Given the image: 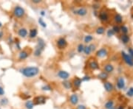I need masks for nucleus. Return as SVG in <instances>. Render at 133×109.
I'll return each instance as SVG.
<instances>
[{"label":"nucleus","mask_w":133,"mask_h":109,"mask_svg":"<svg viewBox=\"0 0 133 109\" xmlns=\"http://www.w3.org/2000/svg\"><path fill=\"white\" fill-rule=\"evenodd\" d=\"M20 71L26 77H33L39 73V69L36 66H28L20 69Z\"/></svg>","instance_id":"obj_1"},{"label":"nucleus","mask_w":133,"mask_h":109,"mask_svg":"<svg viewBox=\"0 0 133 109\" xmlns=\"http://www.w3.org/2000/svg\"><path fill=\"white\" fill-rule=\"evenodd\" d=\"M13 13L16 18H22L25 15V10L20 6H16L14 9Z\"/></svg>","instance_id":"obj_2"},{"label":"nucleus","mask_w":133,"mask_h":109,"mask_svg":"<svg viewBox=\"0 0 133 109\" xmlns=\"http://www.w3.org/2000/svg\"><path fill=\"white\" fill-rule=\"evenodd\" d=\"M121 55H122V57L124 60L125 63L129 65V66H133V59L132 57H130L128 54H126L125 52H121Z\"/></svg>","instance_id":"obj_3"},{"label":"nucleus","mask_w":133,"mask_h":109,"mask_svg":"<svg viewBox=\"0 0 133 109\" xmlns=\"http://www.w3.org/2000/svg\"><path fill=\"white\" fill-rule=\"evenodd\" d=\"M33 103L34 104V105H42L46 103V98L44 96H38L34 97Z\"/></svg>","instance_id":"obj_4"},{"label":"nucleus","mask_w":133,"mask_h":109,"mask_svg":"<svg viewBox=\"0 0 133 109\" xmlns=\"http://www.w3.org/2000/svg\"><path fill=\"white\" fill-rule=\"evenodd\" d=\"M73 13L79 16H84L87 14V9L85 7H80L73 10Z\"/></svg>","instance_id":"obj_5"},{"label":"nucleus","mask_w":133,"mask_h":109,"mask_svg":"<svg viewBox=\"0 0 133 109\" xmlns=\"http://www.w3.org/2000/svg\"><path fill=\"white\" fill-rule=\"evenodd\" d=\"M57 75H58V77H60L61 79H63V80H67L70 77V75L68 73L67 71H63V70L59 71L58 72Z\"/></svg>","instance_id":"obj_6"},{"label":"nucleus","mask_w":133,"mask_h":109,"mask_svg":"<svg viewBox=\"0 0 133 109\" xmlns=\"http://www.w3.org/2000/svg\"><path fill=\"white\" fill-rule=\"evenodd\" d=\"M57 46L60 49H64L67 46V42L64 38H60L57 41Z\"/></svg>","instance_id":"obj_7"},{"label":"nucleus","mask_w":133,"mask_h":109,"mask_svg":"<svg viewBox=\"0 0 133 109\" xmlns=\"http://www.w3.org/2000/svg\"><path fill=\"white\" fill-rule=\"evenodd\" d=\"M125 80L124 79L123 77H120L118 79V81H117V87L119 89H124L125 88Z\"/></svg>","instance_id":"obj_8"},{"label":"nucleus","mask_w":133,"mask_h":109,"mask_svg":"<svg viewBox=\"0 0 133 109\" xmlns=\"http://www.w3.org/2000/svg\"><path fill=\"white\" fill-rule=\"evenodd\" d=\"M44 48H45L44 41L42 38H38V44H37V46H36V47H35V49H38V50H39L42 52L44 50Z\"/></svg>","instance_id":"obj_9"},{"label":"nucleus","mask_w":133,"mask_h":109,"mask_svg":"<svg viewBox=\"0 0 133 109\" xmlns=\"http://www.w3.org/2000/svg\"><path fill=\"white\" fill-rule=\"evenodd\" d=\"M107 55H108V52L105 48H101V49H100L96 52V55L98 58H105L107 56Z\"/></svg>","instance_id":"obj_10"},{"label":"nucleus","mask_w":133,"mask_h":109,"mask_svg":"<svg viewBox=\"0 0 133 109\" xmlns=\"http://www.w3.org/2000/svg\"><path fill=\"white\" fill-rule=\"evenodd\" d=\"M70 102L72 105H77L78 103V96L76 94H72L70 96Z\"/></svg>","instance_id":"obj_11"},{"label":"nucleus","mask_w":133,"mask_h":109,"mask_svg":"<svg viewBox=\"0 0 133 109\" xmlns=\"http://www.w3.org/2000/svg\"><path fill=\"white\" fill-rule=\"evenodd\" d=\"M104 86L107 92H111L113 90V85L110 82H105L104 83Z\"/></svg>","instance_id":"obj_12"},{"label":"nucleus","mask_w":133,"mask_h":109,"mask_svg":"<svg viewBox=\"0 0 133 109\" xmlns=\"http://www.w3.org/2000/svg\"><path fill=\"white\" fill-rule=\"evenodd\" d=\"M89 67L92 69V70H95V69H98L99 68V65L97 63V61H95V60H91V61H90L89 64H88Z\"/></svg>","instance_id":"obj_13"},{"label":"nucleus","mask_w":133,"mask_h":109,"mask_svg":"<svg viewBox=\"0 0 133 109\" xmlns=\"http://www.w3.org/2000/svg\"><path fill=\"white\" fill-rule=\"evenodd\" d=\"M18 35L21 38H25L28 35V30L25 28H20L18 30Z\"/></svg>","instance_id":"obj_14"},{"label":"nucleus","mask_w":133,"mask_h":109,"mask_svg":"<svg viewBox=\"0 0 133 109\" xmlns=\"http://www.w3.org/2000/svg\"><path fill=\"white\" fill-rule=\"evenodd\" d=\"M99 19L102 21H106L109 19V16H108L106 12H104V11L101 12L100 14H99Z\"/></svg>","instance_id":"obj_15"},{"label":"nucleus","mask_w":133,"mask_h":109,"mask_svg":"<svg viewBox=\"0 0 133 109\" xmlns=\"http://www.w3.org/2000/svg\"><path fill=\"white\" fill-rule=\"evenodd\" d=\"M104 69L105 72H106L107 74L108 73H112V72L113 71V70H114V66L112 64H109L105 65L104 67Z\"/></svg>","instance_id":"obj_16"},{"label":"nucleus","mask_w":133,"mask_h":109,"mask_svg":"<svg viewBox=\"0 0 133 109\" xmlns=\"http://www.w3.org/2000/svg\"><path fill=\"white\" fill-rule=\"evenodd\" d=\"M28 56H29V53L27 51H25V50H23V51H21L20 52V53L19 55V59L21 60H25Z\"/></svg>","instance_id":"obj_17"},{"label":"nucleus","mask_w":133,"mask_h":109,"mask_svg":"<svg viewBox=\"0 0 133 109\" xmlns=\"http://www.w3.org/2000/svg\"><path fill=\"white\" fill-rule=\"evenodd\" d=\"M38 34V31L35 28L34 29H31L30 30V32H29V37L30 38H34L35 37H36V35Z\"/></svg>","instance_id":"obj_18"},{"label":"nucleus","mask_w":133,"mask_h":109,"mask_svg":"<svg viewBox=\"0 0 133 109\" xmlns=\"http://www.w3.org/2000/svg\"><path fill=\"white\" fill-rule=\"evenodd\" d=\"M81 82H82V80H81V79H80V78H78V77H76L75 79H74V80H73V85H74V86L76 87V88H79L80 86H81Z\"/></svg>","instance_id":"obj_19"},{"label":"nucleus","mask_w":133,"mask_h":109,"mask_svg":"<svg viewBox=\"0 0 133 109\" xmlns=\"http://www.w3.org/2000/svg\"><path fill=\"white\" fill-rule=\"evenodd\" d=\"M114 19H115V21L118 24H120V23H122L123 21V17L121 15H120V14H116L114 17Z\"/></svg>","instance_id":"obj_20"},{"label":"nucleus","mask_w":133,"mask_h":109,"mask_svg":"<svg viewBox=\"0 0 133 109\" xmlns=\"http://www.w3.org/2000/svg\"><path fill=\"white\" fill-rule=\"evenodd\" d=\"M62 84H63L64 87L66 89H71L72 86V83H71L70 82L67 81V80H64V81L62 83Z\"/></svg>","instance_id":"obj_21"},{"label":"nucleus","mask_w":133,"mask_h":109,"mask_svg":"<svg viewBox=\"0 0 133 109\" xmlns=\"http://www.w3.org/2000/svg\"><path fill=\"white\" fill-rule=\"evenodd\" d=\"M98 77L101 80H106L108 77V74L105 71L101 72V73L98 75Z\"/></svg>","instance_id":"obj_22"},{"label":"nucleus","mask_w":133,"mask_h":109,"mask_svg":"<svg viewBox=\"0 0 133 109\" xmlns=\"http://www.w3.org/2000/svg\"><path fill=\"white\" fill-rule=\"evenodd\" d=\"M25 107H26L27 109H33V107H34V104H33V101L28 100V101L25 103Z\"/></svg>","instance_id":"obj_23"},{"label":"nucleus","mask_w":133,"mask_h":109,"mask_svg":"<svg viewBox=\"0 0 133 109\" xmlns=\"http://www.w3.org/2000/svg\"><path fill=\"white\" fill-rule=\"evenodd\" d=\"M120 39H121V41L124 44H127L129 42V37L127 35H122Z\"/></svg>","instance_id":"obj_24"},{"label":"nucleus","mask_w":133,"mask_h":109,"mask_svg":"<svg viewBox=\"0 0 133 109\" xmlns=\"http://www.w3.org/2000/svg\"><path fill=\"white\" fill-rule=\"evenodd\" d=\"M113 105H114V102L112 100H109L105 104V108L106 109H110V108H112V106H114Z\"/></svg>","instance_id":"obj_25"},{"label":"nucleus","mask_w":133,"mask_h":109,"mask_svg":"<svg viewBox=\"0 0 133 109\" xmlns=\"http://www.w3.org/2000/svg\"><path fill=\"white\" fill-rule=\"evenodd\" d=\"M95 32H96V33L98 34V35H102L105 32V28L103 27H98L97 29H96Z\"/></svg>","instance_id":"obj_26"},{"label":"nucleus","mask_w":133,"mask_h":109,"mask_svg":"<svg viewBox=\"0 0 133 109\" xmlns=\"http://www.w3.org/2000/svg\"><path fill=\"white\" fill-rule=\"evenodd\" d=\"M93 40V37L92 35H86L85 36V38H84V42L85 43H90V42H91Z\"/></svg>","instance_id":"obj_27"},{"label":"nucleus","mask_w":133,"mask_h":109,"mask_svg":"<svg viewBox=\"0 0 133 109\" xmlns=\"http://www.w3.org/2000/svg\"><path fill=\"white\" fill-rule=\"evenodd\" d=\"M84 54L87 55H90V53H91L92 52H91V50H90V46H84Z\"/></svg>","instance_id":"obj_28"},{"label":"nucleus","mask_w":133,"mask_h":109,"mask_svg":"<svg viewBox=\"0 0 133 109\" xmlns=\"http://www.w3.org/2000/svg\"><path fill=\"white\" fill-rule=\"evenodd\" d=\"M126 95L129 97H132L133 96V87H130L129 90L126 91Z\"/></svg>","instance_id":"obj_29"},{"label":"nucleus","mask_w":133,"mask_h":109,"mask_svg":"<svg viewBox=\"0 0 133 109\" xmlns=\"http://www.w3.org/2000/svg\"><path fill=\"white\" fill-rule=\"evenodd\" d=\"M84 46L82 44H78V47H77V50L79 53H81L82 52H84Z\"/></svg>","instance_id":"obj_30"},{"label":"nucleus","mask_w":133,"mask_h":109,"mask_svg":"<svg viewBox=\"0 0 133 109\" xmlns=\"http://www.w3.org/2000/svg\"><path fill=\"white\" fill-rule=\"evenodd\" d=\"M42 89L43 91H51V90H52V88H51L50 86H49V85H44V86H43L42 87Z\"/></svg>","instance_id":"obj_31"},{"label":"nucleus","mask_w":133,"mask_h":109,"mask_svg":"<svg viewBox=\"0 0 133 109\" xmlns=\"http://www.w3.org/2000/svg\"><path fill=\"white\" fill-rule=\"evenodd\" d=\"M0 104L3 106H5L8 104V100L7 98H2L1 100H0Z\"/></svg>","instance_id":"obj_32"},{"label":"nucleus","mask_w":133,"mask_h":109,"mask_svg":"<svg viewBox=\"0 0 133 109\" xmlns=\"http://www.w3.org/2000/svg\"><path fill=\"white\" fill-rule=\"evenodd\" d=\"M120 30H121L122 32H123V33H124V35H126V33L129 32V30H128V28L125 26V25H123V26H121L120 27Z\"/></svg>","instance_id":"obj_33"},{"label":"nucleus","mask_w":133,"mask_h":109,"mask_svg":"<svg viewBox=\"0 0 133 109\" xmlns=\"http://www.w3.org/2000/svg\"><path fill=\"white\" fill-rule=\"evenodd\" d=\"M39 23L40 24V25L43 27H47V24L44 21L43 19L42 18H39Z\"/></svg>","instance_id":"obj_34"},{"label":"nucleus","mask_w":133,"mask_h":109,"mask_svg":"<svg viewBox=\"0 0 133 109\" xmlns=\"http://www.w3.org/2000/svg\"><path fill=\"white\" fill-rule=\"evenodd\" d=\"M42 52L41 50H38V49H35L34 55H35V57H39V56L41 55Z\"/></svg>","instance_id":"obj_35"},{"label":"nucleus","mask_w":133,"mask_h":109,"mask_svg":"<svg viewBox=\"0 0 133 109\" xmlns=\"http://www.w3.org/2000/svg\"><path fill=\"white\" fill-rule=\"evenodd\" d=\"M115 35V32L112 30V29H110V30H109L107 31V36L108 37H111V36H113Z\"/></svg>","instance_id":"obj_36"},{"label":"nucleus","mask_w":133,"mask_h":109,"mask_svg":"<svg viewBox=\"0 0 133 109\" xmlns=\"http://www.w3.org/2000/svg\"><path fill=\"white\" fill-rule=\"evenodd\" d=\"M112 30L115 32H115L118 33V32L120 31V27H119V26H117V25H116V26H114V27H113Z\"/></svg>","instance_id":"obj_37"},{"label":"nucleus","mask_w":133,"mask_h":109,"mask_svg":"<svg viewBox=\"0 0 133 109\" xmlns=\"http://www.w3.org/2000/svg\"><path fill=\"white\" fill-rule=\"evenodd\" d=\"M128 52H129V55L132 58H133V49L131 47H129L128 49Z\"/></svg>","instance_id":"obj_38"},{"label":"nucleus","mask_w":133,"mask_h":109,"mask_svg":"<svg viewBox=\"0 0 133 109\" xmlns=\"http://www.w3.org/2000/svg\"><path fill=\"white\" fill-rule=\"evenodd\" d=\"M90 80V77L88 76V75H86V76H84L82 77V81H89Z\"/></svg>","instance_id":"obj_39"},{"label":"nucleus","mask_w":133,"mask_h":109,"mask_svg":"<svg viewBox=\"0 0 133 109\" xmlns=\"http://www.w3.org/2000/svg\"><path fill=\"white\" fill-rule=\"evenodd\" d=\"M90 50H91V52H94L95 50V49H96V46H95V44H90Z\"/></svg>","instance_id":"obj_40"},{"label":"nucleus","mask_w":133,"mask_h":109,"mask_svg":"<svg viewBox=\"0 0 133 109\" xmlns=\"http://www.w3.org/2000/svg\"><path fill=\"white\" fill-rule=\"evenodd\" d=\"M21 98L24 100H28L29 98H30V95H26V94H22Z\"/></svg>","instance_id":"obj_41"},{"label":"nucleus","mask_w":133,"mask_h":109,"mask_svg":"<svg viewBox=\"0 0 133 109\" xmlns=\"http://www.w3.org/2000/svg\"><path fill=\"white\" fill-rule=\"evenodd\" d=\"M76 109H87L86 106L85 105H79L77 106Z\"/></svg>","instance_id":"obj_42"},{"label":"nucleus","mask_w":133,"mask_h":109,"mask_svg":"<svg viewBox=\"0 0 133 109\" xmlns=\"http://www.w3.org/2000/svg\"><path fill=\"white\" fill-rule=\"evenodd\" d=\"M5 94V91L2 86H0V96H2Z\"/></svg>","instance_id":"obj_43"},{"label":"nucleus","mask_w":133,"mask_h":109,"mask_svg":"<svg viewBox=\"0 0 133 109\" xmlns=\"http://www.w3.org/2000/svg\"><path fill=\"white\" fill-rule=\"evenodd\" d=\"M32 2L34 3V4H39L41 2L40 0H32Z\"/></svg>","instance_id":"obj_44"},{"label":"nucleus","mask_w":133,"mask_h":109,"mask_svg":"<svg viewBox=\"0 0 133 109\" xmlns=\"http://www.w3.org/2000/svg\"><path fill=\"white\" fill-rule=\"evenodd\" d=\"M92 7L95 8V9H98V8L99 7V5H94L92 6Z\"/></svg>","instance_id":"obj_45"},{"label":"nucleus","mask_w":133,"mask_h":109,"mask_svg":"<svg viewBox=\"0 0 133 109\" xmlns=\"http://www.w3.org/2000/svg\"><path fill=\"white\" fill-rule=\"evenodd\" d=\"M41 13V15H42V16H45V12H44V10L41 11V13Z\"/></svg>","instance_id":"obj_46"},{"label":"nucleus","mask_w":133,"mask_h":109,"mask_svg":"<svg viewBox=\"0 0 133 109\" xmlns=\"http://www.w3.org/2000/svg\"><path fill=\"white\" fill-rule=\"evenodd\" d=\"M2 36H3V32L2 31H0V39L2 38Z\"/></svg>","instance_id":"obj_47"},{"label":"nucleus","mask_w":133,"mask_h":109,"mask_svg":"<svg viewBox=\"0 0 133 109\" xmlns=\"http://www.w3.org/2000/svg\"><path fill=\"white\" fill-rule=\"evenodd\" d=\"M118 109H124V107L122 106V105H120V106L118 108Z\"/></svg>","instance_id":"obj_48"},{"label":"nucleus","mask_w":133,"mask_h":109,"mask_svg":"<svg viewBox=\"0 0 133 109\" xmlns=\"http://www.w3.org/2000/svg\"><path fill=\"white\" fill-rule=\"evenodd\" d=\"M110 109H116V108H115V106H112V108H110Z\"/></svg>","instance_id":"obj_49"},{"label":"nucleus","mask_w":133,"mask_h":109,"mask_svg":"<svg viewBox=\"0 0 133 109\" xmlns=\"http://www.w3.org/2000/svg\"><path fill=\"white\" fill-rule=\"evenodd\" d=\"M2 27V24L1 23V22H0V28H1Z\"/></svg>","instance_id":"obj_50"},{"label":"nucleus","mask_w":133,"mask_h":109,"mask_svg":"<svg viewBox=\"0 0 133 109\" xmlns=\"http://www.w3.org/2000/svg\"><path fill=\"white\" fill-rule=\"evenodd\" d=\"M0 109H1V108H0Z\"/></svg>","instance_id":"obj_51"}]
</instances>
